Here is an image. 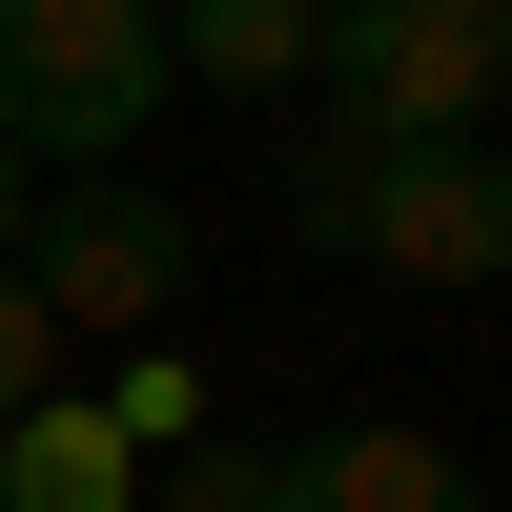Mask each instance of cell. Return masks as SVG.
Listing matches in <instances>:
<instances>
[{
    "mask_svg": "<svg viewBox=\"0 0 512 512\" xmlns=\"http://www.w3.org/2000/svg\"><path fill=\"white\" fill-rule=\"evenodd\" d=\"M185 267H205V246H185V205H164V185H41V226H21L41 328H103V349L185 308Z\"/></svg>",
    "mask_w": 512,
    "mask_h": 512,
    "instance_id": "4",
    "label": "cell"
},
{
    "mask_svg": "<svg viewBox=\"0 0 512 512\" xmlns=\"http://www.w3.org/2000/svg\"><path fill=\"white\" fill-rule=\"evenodd\" d=\"M287 226L390 287H512V144H410V164H308Z\"/></svg>",
    "mask_w": 512,
    "mask_h": 512,
    "instance_id": "3",
    "label": "cell"
},
{
    "mask_svg": "<svg viewBox=\"0 0 512 512\" xmlns=\"http://www.w3.org/2000/svg\"><path fill=\"white\" fill-rule=\"evenodd\" d=\"M492 103H512V0H492Z\"/></svg>",
    "mask_w": 512,
    "mask_h": 512,
    "instance_id": "11",
    "label": "cell"
},
{
    "mask_svg": "<svg viewBox=\"0 0 512 512\" xmlns=\"http://www.w3.org/2000/svg\"><path fill=\"white\" fill-rule=\"evenodd\" d=\"M267 512H492V492H472V451H451V431H390V410H369V431L267 451Z\"/></svg>",
    "mask_w": 512,
    "mask_h": 512,
    "instance_id": "5",
    "label": "cell"
},
{
    "mask_svg": "<svg viewBox=\"0 0 512 512\" xmlns=\"http://www.w3.org/2000/svg\"><path fill=\"white\" fill-rule=\"evenodd\" d=\"M21 410H62V328H41V287L0 267V431H21Z\"/></svg>",
    "mask_w": 512,
    "mask_h": 512,
    "instance_id": "9",
    "label": "cell"
},
{
    "mask_svg": "<svg viewBox=\"0 0 512 512\" xmlns=\"http://www.w3.org/2000/svg\"><path fill=\"white\" fill-rule=\"evenodd\" d=\"M308 41H328V0H185V21H164V82L287 103V82H308Z\"/></svg>",
    "mask_w": 512,
    "mask_h": 512,
    "instance_id": "6",
    "label": "cell"
},
{
    "mask_svg": "<svg viewBox=\"0 0 512 512\" xmlns=\"http://www.w3.org/2000/svg\"><path fill=\"white\" fill-rule=\"evenodd\" d=\"M144 123H164V0H0V164L123 185Z\"/></svg>",
    "mask_w": 512,
    "mask_h": 512,
    "instance_id": "1",
    "label": "cell"
},
{
    "mask_svg": "<svg viewBox=\"0 0 512 512\" xmlns=\"http://www.w3.org/2000/svg\"><path fill=\"white\" fill-rule=\"evenodd\" d=\"M103 431L144 451V472H185V451H205V369H164V349H123V369H103Z\"/></svg>",
    "mask_w": 512,
    "mask_h": 512,
    "instance_id": "8",
    "label": "cell"
},
{
    "mask_svg": "<svg viewBox=\"0 0 512 512\" xmlns=\"http://www.w3.org/2000/svg\"><path fill=\"white\" fill-rule=\"evenodd\" d=\"M308 82H328V164L492 144V0H328Z\"/></svg>",
    "mask_w": 512,
    "mask_h": 512,
    "instance_id": "2",
    "label": "cell"
},
{
    "mask_svg": "<svg viewBox=\"0 0 512 512\" xmlns=\"http://www.w3.org/2000/svg\"><path fill=\"white\" fill-rule=\"evenodd\" d=\"M21 226H41V164H0V267H21Z\"/></svg>",
    "mask_w": 512,
    "mask_h": 512,
    "instance_id": "10",
    "label": "cell"
},
{
    "mask_svg": "<svg viewBox=\"0 0 512 512\" xmlns=\"http://www.w3.org/2000/svg\"><path fill=\"white\" fill-rule=\"evenodd\" d=\"M0 512H144V451L62 390V410H21V431H0Z\"/></svg>",
    "mask_w": 512,
    "mask_h": 512,
    "instance_id": "7",
    "label": "cell"
}]
</instances>
